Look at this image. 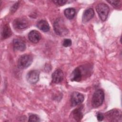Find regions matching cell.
<instances>
[{
  "label": "cell",
  "instance_id": "7402d4cb",
  "mask_svg": "<svg viewBox=\"0 0 122 122\" xmlns=\"http://www.w3.org/2000/svg\"><path fill=\"white\" fill-rule=\"evenodd\" d=\"M67 0H53V2H54L56 4L59 5V6H62L64 4H66L67 2Z\"/></svg>",
  "mask_w": 122,
  "mask_h": 122
},
{
  "label": "cell",
  "instance_id": "7c38bea8",
  "mask_svg": "<svg viewBox=\"0 0 122 122\" xmlns=\"http://www.w3.org/2000/svg\"><path fill=\"white\" fill-rule=\"evenodd\" d=\"M29 40L33 43H38L41 39L40 33L36 30H32L28 34Z\"/></svg>",
  "mask_w": 122,
  "mask_h": 122
},
{
  "label": "cell",
  "instance_id": "2e32d148",
  "mask_svg": "<svg viewBox=\"0 0 122 122\" xmlns=\"http://www.w3.org/2000/svg\"><path fill=\"white\" fill-rule=\"evenodd\" d=\"M37 27L44 32H47L50 30V26L48 22L45 20H41L37 24Z\"/></svg>",
  "mask_w": 122,
  "mask_h": 122
},
{
  "label": "cell",
  "instance_id": "5b68a950",
  "mask_svg": "<svg viewBox=\"0 0 122 122\" xmlns=\"http://www.w3.org/2000/svg\"><path fill=\"white\" fill-rule=\"evenodd\" d=\"M33 58L29 54L21 55L18 61L19 67L21 69H25L30 66L32 62Z\"/></svg>",
  "mask_w": 122,
  "mask_h": 122
},
{
  "label": "cell",
  "instance_id": "ba28073f",
  "mask_svg": "<svg viewBox=\"0 0 122 122\" xmlns=\"http://www.w3.org/2000/svg\"><path fill=\"white\" fill-rule=\"evenodd\" d=\"M13 25L17 29L23 30L27 28L28 22L23 18H17L14 20Z\"/></svg>",
  "mask_w": 122,
  "mask_h": 122
},
{
  "label": "cell",
  "instance_id": "9c48e42d",
  "mask_svg": "<svg viewBox=\"0 0 122 122\" xmlns=\"http://www.w3.org/2000/svg\"><path fill=\"white\" fill-rule=\"evenodd\" d=\"M64 77L63 72L61 69L56 70L52 74V81L55 83H60L62 81Z\"/></svg>",
  "mask_w": 122,
  "mask_h": 122
},
{
  "label": "cell",
  "instance_id": "7a4b0ae2",
  "mask_svg": "<svg viewBox=\"0 0 122 122\" xmlns=\"http://www.w3.org/2000/svg\"><path fill=\"white\" fill-rule=\"evenodd\" d=\"M53 28L56 33L59 35L63 36L68 33V30L61 19H57L53 24Z\"/></svg>",
  "mask_w": 122,
  "mask_h": 122
},
{
  "label": "cell",
  "instance_id": "44dd1931",
  "mask_svg": "<svg viewBox=\"0 0 122 122\" xmlns=\"http://www.w3.org/2000/svg\"><path fill=\"white\" fill-rule=\"evenodd\" d=\"M19 6V2L18 1L16 3H15L11 7L10 9V12L11 13H14L16 10H17V9L18 8Z\"/></svg>",
  "mask_w": 122,
  "mask_h": 122
},
{
  "label": "cell",
  "instance_id": "ac0fdd59",
  "mask_svg": "<svg viewBox=\"0 0 122 122\" xmlns=\"http://www.w3.org/2000/svg\"><path fill=\"white\" fill-rule=\"evenodd\" d=\"M29 122H40V119L36 114H31L29 117Z\"/></svg>",
  "mask_w": 122,
  "mask_h": 122
},
{
  "label": "cell",
  "instance_id": "6da1fadb",
  "mask_svg": "<svg viewBox=\"0 0 122 122\" xmlns=\"http://www.w3.org/2000/svg\"><path fill=\"white\" fill-rule=\"evenodd\" d=\"M104 99V93L102 89L96 90L93 93L92 99V104L94 108L100 106L103 103Z\"/></svg>",
  "mask_w": 122,
  "mask_h": 122
},
{
  "label": "cell",
  "instance_id": "277c9868",
  "mask_svg": "<svg viewBox=\"0 0 122 122\" xmlns=\"http://www.w3.org/2000/svg\"><path fill=\"white\" fill-rule=\"evenodd\" d=\"M96 10L101 20L102 21L106 20L109 12L108 6L105 3H101L96 6Z\"/></svg>",
  "mask_w": 122,
  "mask_h": 122
},
{
  "label": "cell",
  "instance_id": "5bb4252c",
  "mask_svg": "<svg viewBox=\"0 0 122 122\" xmlns=\"http://www.w3.org/2000/svg\"><path fill=\"white\" fill-rule=\"evenodd\" d=\"M71 115L72 116V118H73L76 121H80L83 117V114L81 111V109L80 108H78L74 109L72 112Z\"/></svg>",
  "mask_w": 122,
  "mask_h": 122
},
{
  "label": "cell",
  "instance_id": "4fadbf2b",
  "mask_svg": "<svg viewBox=\"0 0 122 122\" xmlns=\"http://www.w3.org/2000/svg\"><path fill=\"white\" fill-rule=\"evenodd\" d=\"M94 12L92 8H89L86 10L83 14L82 21L83 22H87L91 20L94 16Z\"/></svg>",
  "mask_w": 122,
  "mask_h": 122
},
{
  "label": "cell",
  "instance_id": "9a60e30c",
  "mask_svg": "<svg viewBox=\"0 0 122 122\" xmlns=\"http://www.w3.org/2000/svg\"><path fill=\"white\" fill-rule=\"evenodd\" d=\"M1 37L3 39H7L12 35V32L9 25L7 24H5L1 30Z\"/></svg>",
  "mask_w": 122,
  "mask_h": 122
},
{
  "label": "cell",
  "instance_id": "3957f363",
  "mask_svg": "<svg viewBox=\"0 0 122 122\" xmlns=\"http://www.w3.org/2000/svg\"><path fill=\"white\" fill-rule=\"evenodd\" d=\"M104 116L110 122L122 121L121 111L117 109H113L109 111L104 114Z\"/></svg>",
  "mask_w": 122,
  "mask_h": 122
},
{
  "label": "cell",
  "instance_id": "ffe728a7",
  "mask_svg": "<svg viewBox=\"0 0 122 122\" xmlns=\"http://www.w3.org/2000/svg\"><path fill=\"white\" fill-rule=\"evenodd\" d=\"M71 43H72V42H71V39H66L63 41L62 45L63 46H64L65 47H67L71 46Z\"/></svg>",
  "mask_w": 122,
  "mask_h": 122
},
{
  "label": "cell",
  "instance_id": "603a6c76",
  "mask_svg": "<svg viewBox=\"0 0 122 122\" xmlns=\"http://www.w3.org/2000/svg\"><path fill=\"white\" fill-rule=\"evenodd\" d=\"M97 120L98 121H100V122H101L102 121L104 118V115H103L102 113H101V112H98L97 114Z\"/></svg>",
  "mask_w": 122,
  "mask_h": 122
},
{
  "label": "cell",
  "instance_id": "30bf717a",
  "mask_svg": "<svg viewBox=\"0 0 122 122\" xmlns=\"http://www.w3.org/2000/svg\"><path fill=\"white\" fill-rule=\"evenodd\" d=\"M13 46L14 49L22 51L26 49V44L24 41L20 39H15L13 41Z\"/></svg>",
  "mask_w": 122,
  "mask_h": 122
},
{
  "label": "cell",
  "instance_id": "e0dca14e",
  "mask_svg": "<svg viewBox=\"0 0 122 122\" xmlns=\"http://www.w3.org/2000/svg\"><path fill=\"white\" fill-rule=\"evenodd\" d=\"M76 13V10L74 8H69L65 10L64 14L65 17L68 19H72L74 18Z\"/></svg>",
  "mask_w": 122,
  "mask_h": 122
},
{
  "label": "cell",
  "instance_id": "d6986e66",
  "mask_svg": "<svg viewBox=\"0 0 122 122\" xmlns=\"http://www.w3.org/2000/svg\"><path fill=\"white\" fill-rule=\"evenodd\" d=\"M107 2L110 3L114 7L118 8L120 6L122 1L121 0H110L107 1Z\"/></svg>",
  "mask_w": 122,
  "mask_h": 122
},
{
  "label": "cell",
  "instance_id": "52a82bcc",
  "mask_svg": "<svg viewBox=\"0 0 122 122\" xmlns=\"http://www.w3.org/2000/svg\"><path fill=\"white\" fill-rule=\"evenodd\" d=\"M40 72L38 70H31L27 74V81L31 84L36 83L39 80Z\"/></svg>",
  "mask_w": 122,
  "mask_h": 122
},
{
  "label": "cell",
  "instance_id": "8992f818",
  "mask_svg": "<svg viewBox=\"0 0 122 122\" xmlns=\"http://www.w3.org/2000/svg\"><path fill=\"white\" fill-rule=\"evenodd\" d=\"M84 97L83 94L77 92H74L71 95V102L72 106H75L81 104L84 101Z\"/></svg>",
  "mask_w": 122,
  "mask_h": 122
},
{
  "label": "cell",
  "instance_id": "8fae6325",
  "mask_svg": "<svg viewBox=\"0 0 122 122\" xmlns=\"http://www.w3.org/2000/svg\"><path fill=\"white\" fill-rule=\"evenodd\" d=\"M82 77V71L80 67L75 68L71 76V80L72 81H80L81 80Z\"/></svg>",
  "mask_w": 122,
  "mask_h": 122
}]
</instances>
